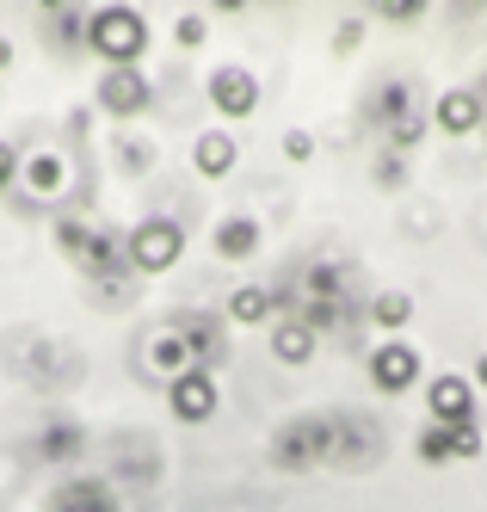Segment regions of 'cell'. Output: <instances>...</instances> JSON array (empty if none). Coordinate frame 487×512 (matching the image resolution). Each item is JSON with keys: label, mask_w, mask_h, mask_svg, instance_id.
<instances>
[{"label": "cell", "mask_w": 487, "mask_h": 512, "mask_svg": "<svg viewBox=\"0 0 487 512\" xmlns=\"http://www.w3.org/2000/svg\"><path fill=\"white\" fill-rule=\"evenodd\" d=\"M253 247H259V223H253V216H222V223H216V253H222V260H247Z\"/></svg>", "instance_id": "14"}, {"label": "cell", "mask_w": 487, "mask_h": 512, "mask_svg": "<svg viewBox=\"0 0 487 512\" xmlns=\"http://www.w3.org/2000/svg\"><path fill=\"white\" fill-rule=\"evenodd\" d=\"M173 334L185 340V352H192L198 371H210V364L222 358V327H216L210 315H179V321H173Z\"/></svg>", "instance_id": "11"}, {"label": "cell", "mask_w": 487, "mask_h": 512, "mask_svg": "<svg viewBox=\"0 0 487 512\" xmlns=\"http://www.w3.org/2000/svg\"><path fill=\"white\" fill-rule=\"evenodd\" d=\"M74 260H81L93 278H105L111 290H118V284H124V272H130V253H124V241L111 235V229H93V235H87V247L74 253Z\"/></svg>", "instance_id": "9"}, {"label": "cell", "mask_w": 487, "mask_h": 512, "mask_svg": "<svg viewBox=\"0 0 487 512\" xmlns=\"http://www.w3.org/2000/svg\"><path fill=\"white\" fill-rule=\"evenodd\" d=\"M426 408H432L438 426H463V420H475V389L463 377H432L426 383Z\"/></svg>", "instance_id": "10"}, {"label": "cell", "mask_w": 487, "mask_h": 512, "mask_svg": "<svg viewBox=\"0 0 487 512\" xmlns=\"http://www.w3.org/2000/svg\"><path fill=\"white\" fill-rule=\"evenodd\" d=\"M444 445H451V463H463V457H481V426H475V420H463V426H444Z\"/></svg>", "instance_id": "21"}, {"label": "cell", "mask_w": 487, "mask_h": 512, "mask_svg": "<svg viewBox=\"0 0 487 512\" xmlns=\"http://www.w3.org/2000/svg\"><path fill=\"white\" fill-rule=\"evenodd\" d=\"M25 186H31L37 198H56V192H62V155H50V149L31 155V161H25Z\"/></svg>", "instance_id": "18"}, {"label": "cell", "mask_w": 487, "mask_h": 512, "mask_svg": "<svg viewBox=\"0 0 487 512\" xmlns=\"http://www.w3.org/2000/svg\"><path fill=\"white\" fill-rule=\"evenodd\" d=\"M74 451H81V426H74V420H56V426H44V457L68 463Z\"/></svg>", "instance_id": "20"}, {"label": "cell", "mask_w": 487, "mask_h": 512, "mask_svg": "<svg viewBox=\"0 0 487 512\" xmlns=\"http://www.w3.org/2000/svg\"><path fill=\"white\" fill-rule=\"evenodd\" d=\"M87 44L111 68H142V56H148V19L136 7H99L87 19Z\"/></svg>", "instance_id": "2"}, {"label": "cell", "mask_w": 487, "mask_h": 512, "mask_svg": "<svg viewBox=\"0 0 487 512\" xmlns=\"http://www.w3.org/2000/svg\"><path fill=\"white\" fill-rule=\"evenodd\" d=\"M370 383H377L383 395H401L420 383V352L407 340H383L377 352H370Z\"/></svg>", "instance_id": "6"}, {"label": "cell", "mask_w": 487, "mask_h": 512, "mask_svg": "<svg viewBox=\"0 0 487 512\" xmlns=\"http://www.w3.org/2000/svg\"><path fill=\"white\" fill-rule=\"evenodd\" d=\"M481 112H487V105H481V93H463V87H457V93H444V99H438V112H432V118H438V130L469 136V130L481 124Z\"/></svg>", "instance_id": "13"}, {"label": "cell", "mask_w": 487, "mask_h": 512, "mask_svg": "<svg viewBox=\"0 0 487 512\" xmlns=\"http://www.w3.org/2000/svg\"><path fill=\"white\" fill-rule=\"evenodd\" d=\"M124 253H130V272H167L179 253H185V235L173 216H148L124 235Z\"/></svg>", "instance_id": "3"}, {"label": "cell", "mask_w": 487, "mask_h": 512, "mask_svg": "<svg viewBox=\"0 0 487 512\" xmlns=\"http://www.w3.org/2000/svg\"><path fill=\"white\" fill-rule=\"evenodd\" d=\"M420 457H426V463H451V445H444V426H438V420L420 432Z\"/></svg>", "instance_id": "23"}, {"label": "cell", "mask_w": 487, "mask_h": 512, "mask_svg": "<svg viewBox=\"0 0 487 512\" xmlns=\"http://www.w3.org/2000/svg\"><path fill=\"white\" fill-rule=\"evenodd\" d=\"M192 161H198V173L204 179H222L235 167V142L222 136V130H210V136H198V149H192Z\"/></svg>", "instance_id": "17"}, {"label": "cell", "mask_w": 487, "mask_h": 512, "mask_svg": "<svg viewBox=\"0 0 487 512\" xmlns=\"http://www.w3.org/2000/svg\"><path fill=\"white\" fill-rule=\"evenodd\" d=\"M167 401H173V414H179L185 426H198V420H210V414H216V377L192 364L185 377H173V383H167Z\"/></svg>", "instance_id": "8"}, {"label": "cell", "mask_w": 487, "mask_h": 512, "mask_svg": "<svg viewBox=\"0 0 487 512\" xmlns=\"http://www.w3.org/2000/svg\"><path fill=\"white\" fill-rule=\"evenodd\" d=\"M377 118L395 136V149H414V142H420V112H414V87H407V81H389L377 93Z\"/></svg>", "instance_id": "7"}, {"label": "cell", "mask_w": 487, "mask_h": 512, "mask_svg": "<svg viewBox=\"0 0 487 512\" xmlns=\"http://www.w3.org/2000/svg\"><path fill=\"white\" fill-rule=\"evenodd\" d=\"M148 364H155L161 377H185V371H192V352H185V340H179L173 327H167V334H155V340H148Z\"/></svg>", "instance_id": "16"}, {"label": "cell", "mask_w": 487, "mask_h": 512, "mask_svg": "<svg viewBox=\"0 0 487 512\" xmlns=\"http://www.w3.org/2000/svg\"><path fill=\"white\" fill-rule=\"evenodd\" d=\"M13 167H19V155L7 149V142H0V192H7V186H13Z\"/></svg>", "instance_id": "26"}, {"label": "cell", "mask_w": 487, "mask_h": 512, "mask_svg": "<svg viewBox=\"0 0 487 512\" xmlns=\"http://www.w3.org/2000/svg\"><path fill=\"white\" fill-rule=\"evenodd\" d=\"M7 62H13V44H7V38H0V68H7Z\"/></svg>", "instance_id": "28"}, {"label": "cell", "mask_w": 487, "mask_h": 512, "mask_svg": "<svg viewBox=\"0 0 487 512\" xmlns=\"http://www.w3.org/2000/svg\"><path fill=\"white\" fill-rule=\"evenodd\" d=\"M284 155H290V161H309V155H315V142H309L303 130H290V136H284Z\"/></svg>", "instance_id": "24"}, {"label": "cell", "mask_w": 487, "mask_h": 512, "mask_svg": "<svg viewBox=\"0 0 487 512\" xmlns=\"http://www.w3.org/2000/svg\"><path fill=\"white\" fill-rule=\"evenodd\" d=\"M278 315V297L266 284H241L235 297H229V321H241V327H253V321H272Z\"/></svg>", "instance_id": "15"}, {"label": "cell", "mask_w": 487, "mask_h": 512, "mask_svg": "<svg viewBox=\"0 0 487 512\" xmlns=\"http://www.w3.org/2000/svg\"><path fill=\"white\" fill-rule=\"evenodd\" d=\"M475 383H481V389H487V352H481V358H475Z\"/></svg>", "instance_id": "27"}, {"label": "cell", "mask_w": 487, "mask_h": 512, "mask_svg": "<svg viewBox=\"0 0 487 512\" xmlns=\"http://www.w3.org/2000/svg\"><path fill=\"white\" fill-rule=\"evenodd\" d=\"M340 426H346V414H303V420H284L278 438H272V463H278V469L340 463Z\"/></svg>", "instance_id": "1"}, {"label": "cell", "mask_w": 487, "mask_h": 512, "mask_svg": "<svg viewBox=\"0 0 487 512\" xmlns=\"http://www.w3.org/2000/svg\"><path fill=\"white\" fill-rule=\"evenodd\" d=\"M210 105L222 118H253V105H259V81L247 75L241 62H222L210 68Z\"/></svg>", "instance_id": "5"}, {"label": "cell", "mask_w": 487, "mask_h": 512, "mask_svg": "<svg viewBox=\"0 0 487 512\" xmlns=\"http://www.w3.org/2000/svg\"><path fill=\"white\" fill-rule=\"evenodd\" d=\"M179 44H204V19H198V13L179 19Z\"/></svg>", "instance_id": "25"}, {"label": "cell", "mask_w": 487, "mask_h": 512, "mask_svg": "<svg viewBox=\"0 0 487 512\" xmlns=\"http://www.w3.org/2000/svg\"><path fill=\"white\" fill-rule=\"evenodd\" d=\"M56 512H111V494L99 482H74L56 494Z\"/></svg>", "instance_id": "19"}, {"label": "cell", "mask_w": 487, "mask_h": 512, "mask_svg": "<svg viewBox=\"0 0 487 512\" xmlns=\"http://www.w3.org/2000/svg\"><path fill=\"white\" fill-rule=\"evenodd\" d=\"M148 99H155V87H148V68H105V75H99V105H105L111 118L148 112Z\"/></svg>", "instance_id": "4"}, {"label": "cell", "mask_w": 487, "mask_h": 512, "mask_svg": "<svg viewBox=\"0 0 487 512\" xmlns=\"http://www.w3.org/2000/svg\"><path fill=\"white\" fill-rule=\"evenodd\" d=\"M407 315H414V303H407L401 290H389V297H377V303H370V321H377V327H401Z\"/></svg>", "instance_id": "22"}, {"label": "cell", "mask_w": 487, "mask_h": 512, "mask_svg": "<svg viewBox=\"0 0 487 512\" xmlns=\"http://www.w3.org/2000/svg\"><path fill=\"white\" fill-rule=\"evenodd\" d=\"M272 358H278V364H309V358H315V327L296 321V315L272 321Z\"/></svg>", "instance_id": "12"}]
</instances>
